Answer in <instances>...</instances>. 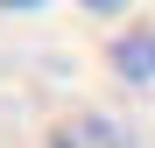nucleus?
Here are the masks:
<instances>
[{
    "label": "nucleus",
    "instance_id": "nucleus-1",
    "mask_svg": "<svg viewBox=\"0 0 155 148\" xmlns=\"http://www.w3.org/2000/svg\"><path fill=\"white\" fill-rule=\"evenodd\" d=\"M42 148H141V141L127 134L120 120H106V113H71V120H57V127H49Z\"/></svg>",
    "mask_w": 155,
    "mask_h": 148
},
{
    "label": "nucleus",
    "instance_id": "nucleus-4",
    "mask_svg": "<svg viewBox=\"0 0 155 148\" xmlns=\"http://www.w3.org/2000/svg\"><path fill=\"white\" fill-rule=\"evenodd\" d=\"M0 7H35V0H0Z\"/></svg>",
    "mask_w": 155,
    "mask_h": 148
},
{
    "label": "nucleus",
    "instance_id": "nucleus-3",
    "mask_svg": "<svg viewBox=\"0 0 155 148\" xmlns=\"http://www.w3.org/2000/svg\"><path fill=\"white\" fill-rule=\"evenodd\" d=\"M85 7H99V14H113V7H127V0H85Z\"/></svg>",
    "mask_w": 155,
    "mask_h": 148
},
{
    "label": "nucleus",
    "instance_id": "nucleus-2",
    "mask_svg": "<svg viewBox=\"0 0 155 148\" xmlns=\"http://www.w3.org/2000/svg\"><path fill=\"white\" fill-rule=\"evenodd\" d=\"M113 71H120L127 85H148V78H155V28L120 35V42H113Z\"/></svg>",
    "mask_w": 155,
    "mask_h": 148
}]
</instances>
